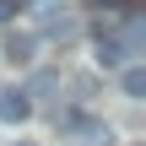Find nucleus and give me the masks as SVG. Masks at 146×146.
Returning a JSON list of instances; mask_svg holds the SVG:
<instances>
[{"label":"nucleus","mask_w":146,"mask_h":146,"mask_svg":"<svg viewBox=\"0 0 146 146\" xmlns=\"http://www.w3.org/2000/svg\"><path fill=\"white\" fill-rule=\"evenodd\" d=\"M33 54H38V33H5V60L11 65H33Z\"/></svg>","instance_id":"nucleus-2"},{"label":"nucleus","mask_w":146,"mask_h":146,"mask_svg":"<svg viewBox=\"0 0 146 146\" xmlns=\"http://www.w3.org/2000/svg\"><path fill=\"white\" fill-rule=\"evenodd\" d=\"M27 114H33V98H27L22 87H5V92H0V125H22Z\"/></svg>","instance_id":"nucleus-1"},{"label":"nucleus","mask_w":146,"mask_h":146,"mask_svg":"<svg viewBox=\"0 0 146 146\" xmlns=\"http://www.w3.org/2000/svg\"><path fill=\"white\" fill-rule=\"evenodd\" d=\"M22 0H0V22H11V11H16Z\"/></svg>","instance_id":"nucleus-4"},{"label":"nucleus","mask_w":146,"mask_h":146,"mask_svg":"<svg viewBox=\"0 0 146 146\" xmlns=\"http://www.w3.org/2000/svg\"><path fill=\"white\" fill-rule=\"evenodd\" d=\"M119 87H125V98H141L146 92V70L130 60V65H119Z\"/></svg>","instance_id":"nucleus-3"}]
</instances>
